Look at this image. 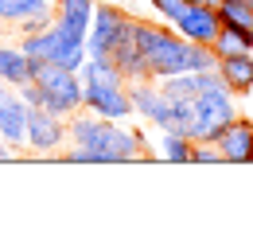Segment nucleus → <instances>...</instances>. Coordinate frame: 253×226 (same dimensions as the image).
Listing matches in <instances>:
<instances>
[{
    "label": "nucleus",
    "mask_w": 253,
    "mask_h": 226,
    "mask_svg": "<svg viewBox=\"0 0 253 226\" xmlns=\"http://www.w3.org/2000/svg\"><path fill=\"white\" fill-rule=\"evenodd\" d=\"M0 105H4V101H0Z\"/></svg>",
    "instance_id": "25"
},
{
    "label": "nucleus",
    "mask_w": 253,
    "mask_h": 226,
    "mask_svg": "<svg viewBox=\"0 0 253 226\" xmlns=\"http://www.w3.org/2000/svg\"><path fill=\"white\" fill-rule=\"evenodd\" d=\"M214 144H218V152H222L226 164H253V121L238 113V117L214 136Z\"/></svg>",
    "instance_id": "10"
},
{
    "label": "nucleus",
    "mask_w": 253,
    "mask_h": 226,
    "mask_svg": "<svg viewBox=\"0 0 253 226\" xmlns=\"http://www.w3.org/2000/svg\"><path fill=\"white\" fill-rule=\"evenodd\" d=\"M43 39H47V59L43 63L51 66H63V70H82V63H86V39L74 32H66L63 24H55L51 20V28L43 32Z\"/></svg>",
    "instance_id": "8"
},
{
    "label": "nucleus",
    "mask_w": 253,
    "mask_h": 226,
    "mask_svg": "<svg viewBox=\"0 0 253 226\" xmlns=\"http://www.w3.org/2000/svg\"><path fill=\"white\" fill-rule=\"evenodd\" d=\"M218 74L226 82V90L234 97H250L253 94V55H230L218 59Z\"/></svg>",
    "instance_id": "12"
},
{
    "label": "nucleus",
    "mask_w": 253,
    "mask_h": 226,
    "mask_svg": "<svg viewBox=\"0 0 253 226\" xmlns=\"http://www.w3.org/2000/svg\"><path fill=\"white\" fill-rule=\"evenodd\" d=\"M113 63H117V70L125 74V82H136V78H148V70H144V59H140V47H136V39H132V28H128V35L113 47V55H109Z\"/></svg>",
    "instance_id": "15"
},
{
    "label": "nucleus",
    "mask_w": 253,
    "mask_h": 226,
    "mask_svg": "<svg viewBox=\"0 0 253 226\" xmlns=\"http://www.w3.org/2000/svg\"><path fill=\"white\" fill-rule=\"evenodd\" d=\"M171 28L183 35V39H191V43H214L222 32V20H218V8L214 4H195V0H187V8L171 20Z\"/></svg>",
    "instance_id": "7"
},
{
    "label": "nucleus",
    "mask_w": 253,
    "mask_h": 226,
    "mask_svg": "<svg viewBox=\"0 0 253 226\" xmlns=\"http://www.w3.org/2000/svg\"><path fill=\"white\" fill-rule=\"evenodd\" d=\"M12 156H16V152H12V144H8L4 136H0V164H8V160H12Z\"/></svg>",
    "instance_id": "24"
},
{
    "label": "nucleus",
    "mask_w": 253,
    "mask_h": 226,
    "mask_svg": "<svg viewBox=\"0 0 253 226\" xmlns=\"http://www.w3.org/2000/svg\"><path fill=\"white\" fill-rule=\"evenodd\" d=\"M148 4H152V12H160L168 24H171V20H175V16L187 8V0H148Z\"/></svg>",
    "instance_id": "23"
},
{
    "label": "nucleus",
    "mask_w": 253,
    "mask_h": 226,
    "mask_svg": "<svg viewBox=\"0 0 253 226\" xmlns=\"http://www.w3.org/2000/svg\"><path fill=\"white\" fill-rule=\"evenodd\" d=\"M128 101H132V113L136 117H144V121H152L156 129L168 125V109H171V101L164 97L156 78H136V82H128Z\"/></svg>",
    "instance_id": "9"
},
{
    "label": "nucleus",
    "mask_w": 253,
    "mask_h": 226,
    "mask_svg": "<svg viewBox=\"0 0 253 226\" xmlns=\"http://www.w3.org/2000/svg\"><path fill=\"white\" fill-rule=\"evenodd\" d=\"M51 20H55V8H47V12H35V16H28V20H20L16 28L24 35H39V32H47L51 28Z\"/></svg>",
    "instance_id": "22"
},
{
    "label": "nucleus",
    "mask_w": 253,
    "mask_h": 226,
    "mask_svg": "<svg viewBox=\"0 0 253 226\" xmlns=\"http://www.w3.org/2000/svg\"><path fill=\"white\" fill-rule=\"evenodd\" d=\"M35 74V63L12 43H0V82H8L12 90H20L24 82H32Z\"/></svg>",
    "instance_id": "13"
},
{
    "label": "nucleus",
    "mask_w": 253,
    "mask_h": 226,
    "mask_svg": "<svg viewBox=\"0 0 253 226\" xmlns=\"http://www.w3.org/2000/svg\"><path fill=\"white\" fill-rule=\"evenodd\" d=\"M47 8H55V0H0V20L20 24V20H28L35 12H47Z\"/></svg>",
    "instance_id": "19"
},
{
    "label": "nucleus",
    "mask_w": 253,
    "mask_h": 226,
    "mask_svg": "<svg viewBox=\"0 0 253 226\" xmlns=\"http://www.w3.org/2000/svg\"><path fill=\"white\" fill-rule=\"evenodd\" d=\"M0 136L12 144V152H28L24 140H28V101L20 94H8L4 105H0Z\"/></svg>",
    "instance_id": "11"
},
{
    "label": "nucleus",
    "mask_w": 253,
    "mask_h": 226,
    "mask_svg": "<svg viewBox=\"0 0 253 226\" xmlns=\"http://www.w3.org/2000/svg\"><path fill=\"white\" fill-rule=\"evenodd\" d=\"M195 125H191V140H214L234 117H238V105H234V94H199L195 101Z\"/></svg>",
    "instance_id": "6"
},
{
    "label": "nucleus",
    "mask_w": 253,
    "mask_h": 226,
    "mask_svg": "<svg viewBox=\"0 0 253 226\" xmlns=\"http://www.w3.org/2000/svg\"><path fill=\"white\" fill-rule=\"evenodd\" d=\"M132 28V16L117 4H94L90 16V32H86V51L90 55H113V47L121 43Z\"/></svg>",
    "instance_id": "4"
},
{
    "label": "nucleus",
    "mask_w": 253,
    "mask_h": 226,
    "mask_svg": "<svg viewBox=\"0 0 253 226\" xmlns=\"http://www.w3.org/2000/svg\"><path fill=\"white\" fill-rule=\"evenodd\" d=\"M191 164H226V160H222L214 140H195L191 144Z\"/></svg>",
    "instance_id": "21"
},
{
    "label": "nucleus",
    "mask_w": 253,
    "mask_h": 226,
    "mask_svg": "<svg viewBox=\"0 0 253 226\" xmlns=\"http://www.w3.org/2000/svg\"><path fill=\"white\" fill-rule=\"evenodd\" d=\"M218 20L222 28L253 32V0H218Z\"/></svg>",
    "instance_id": "17"
},
{
    "label": "nucleus",
    "mask_w": 253,
    "mask_h": 226,
    "mask_svg": "<svg viewBox=\"0 0 253 226\" xmlns=\"http://www.w3.org/2000/svg\"><path fill=\"white\" fill-rule=\"evenodd\" d=\"M132 39L140 47V59L148 78H171V74H187V70H214L218 55L211 43H191L175 28H164V24H148V20H136L132 16Z\"/></svg>",
    "instance_id": "2"
},
{
    "label": "nucleus",
    "mask_w": 253,
    "mask_h": 226,
    "mask_svg": "<svg viewBox=\"0 0 253 226\" xmlns=\"http://www.w3.org/2000/svg\"><path fill=\"white\" fill-rule=\"evenodd\" d=\"M160 90H164V97H183V101H195V97H199V70L160 78Z\"/></svg>",
    "instance_id": "20"
},
{
    "label": "nucleus",
    "mask_w": 253,
    "mask_h": 226,
    "mask_svg": "<svg viewBox=\"0 0 253 226\" xmlns=\"http://www.w3.org/2000/svg\"><path fill=\"white\" fill-rule=\"evenodd\" d=\"M191 136L183 133H171V129H160V156L168 164H191Z\"/></svg>",
    "instance_id": "18"
},
{
    "label": "nucleus",
    "mask_w": 253,
    "mask_h": 226,
    "mask_svg": "<svg viewBox=\"0 0 253 226\" xmlns=\"http://www.w3.org/2000/svg\"><path fill=\"white\" fill-rule=\"evenodd\" d=\"M66 144V117L43 109V105H28V140L24 148L32 156H59Z\"/></svg>",
    "instance_id": "5"
},
{
    "label": "nucleus",
    "mask_w": 253,
    "mask_h": 226,
    "mask_svg": "<svg viewBox=\"0 0 253 226\" xmlns=\"http://www.w3.org/2000/svg\"><path fill=\"white\" fill-rule=\"evenodd\" d=\"M218 59H230V55H253V32H242V28H222L218 39L211 43Z\"/></svg>",
    "instance_id": "16"
},
{
    "label": "nucleus",
    "mask_w": 253,
    "mask_h": 226,
    "mask_svg": "<svg viewBox=\"0 0 253 226\" xmlns=\"http://www.w3.org/2000/svg\"><path fill=\"white\" fill-rule=\"evenodd\" d=\"M90 16H94V0H55V24H63L66 32L82 39L90 32Z\"/></svg>",
    "instance_id": "14"
},
{
    "label": "nucleus",
    "mask_w": 253,
    "mask_h": 226,
    "mask_svg": "<svg viewBox=\"0 0 253 226\" xmlns=\"http://www.w3.org/2000/svg\"><path fill=\"white\" fill-rule=\"evenodd\" d=\"M66 164H132V160H156L148 148V136L125 121L97 117L90 109H78L66 117Z\"/></svg>",
    "instance_id": "1"
},
{
    "label": "nucleus",
    "mask_w": 253,
    "mask_h": 226,
    "mask_svg": "<svg viewBox=\"0 0 253 226\" xmlns=\"http://www.w3.org/2000/svg\"><path fill=\"white\" fill-rule=\"evenodd\" d=\"M35 90H39V101L43 109L59 113V117H70L82 109V74L78 70H63V66H51V63H35L32 74Z\"/></svg>",
    "instance_id": "3"
}]
</instances>
